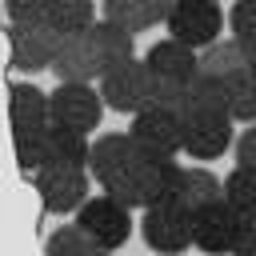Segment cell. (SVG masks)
<instances>
[{"label": "cell", "instance_id": "cell-31", "mask_svg": "<svg viewBox=\"0 0 256 256\" xmlns=\"http://www.w3.org/2000/svg\"><path fill=\"white\" fill-rule=\"evenodd\" d=\"M100 256H108V252H100Z\"/></svg>", "mask_w": 256, "mask_h": 256}, {"label": "cell", "instance_id": "cell-14", "mask_svg": "<svg viewBox=\"0 0 256 256\" xmlns=\"http://www.w3.org/2000/svg\"><path fill=\"white\" fill-rule=\"evenodd\" d=\"M200 72L216 76V80H240V76H256V44H244L236 36H220L216 44H208L200 52Z\"/></svg>", "mask_w": 256, "mask_h": 256}, {"label": "cell", "instance_id": "cell-1", "mask_svg": "<svg viewBox=\"0 0 256 256\" xmlns=\"http://www.w3.org/2000/svg\"><path fill=\"white\" fill-rule=\"evenodd\" d=\"M176 176H180V164L172 156H144L120 180H112L104 192L116 196L124 208H152V204H160V200L172 196Z\"/></svg>", "mask_w": 256, "mask_h": 256}, {"label": "cell", "instance_id": "cell-16", "mask_svg": "<svg viewBox=\"0 0 256 256\" xmlns=\"http://www.w3.org/2000/svg\"><path fill=\"white\" fill-rule=\"evenodd\" d=\"M180 116H184V120H188V116H232V84L200 72V76L184 88Z\"/></svg>", "mask_w": 256, "mask_h": 256}, {"label": "cell", "instance_id": "cell-19", "mask_svg": "<svg viewBox=\"0 0 256 256\" xmlns=\"http://www.w3.org/2000/svg\"><path fill=\"white\" fill-rule=\"evenodd\" d=\"M176 0H104V20L124 24L128 32H144L168 20Z\"/></svg>", "mask_w": 256, "mask_h": 256}, {"label": "cell", "instance_id": "cell-6", "mask_svg": "<svg viewBox=\"0 0 256 256\" xmlns=\"http://www.w3.org/2000/svg\"><path fill=\"white\" fill-rule=\"evenodd\" d=\"M88 184H92V172L88 168H64V164H48L36 172V192H40V204L56 216H68V212H80L92 196H88Z\"/></svg>", "mask_w": 256, "mask_h": 256}, {"label": "cell", "instance_id": "cell-29", "mask_svg": "<svg viewBox=\"0 0 256 256\" xmlns=\"http://www.w3.org/2000/svg\"><path fill=\"white\" fill-rule=\"evenodd\" d=\"M236 164L256 168V124H252V128H244V132L236 136Z\"/></svg>", "mask_w": 256, "mask_h": 256}, {"label": "cell", "instance_id": "cell-18", "mask_svg": "<svg viewBox=\"0 0 256 256\" xmlns=\"http://www.w3.org/2000/svg\"><path fill=\"white\" fill-rule=\"evenodd\" d=\"M172 200L196 216L200 208H208V204L224 200V180H216L208 168H180L176 188H172Z\"/></svg>", "mask_w": 256, "mask_h": 256}, {"label": "cell", "instance_id": "cell-13", "mask_svg": "<svg viewBox=\"0 0 256 256\" xmlns=\"http://www.w3.org/2000/svg\"><path fill=\"white\" fill-rule=\"evenodd\" d=\"M52 72H56L60 84H92L96 76H104V60H100V52H96L92 32H84V36H64Z\"/></svg>", "mask_w": 256, "mask_h": 256}, {"label": "cell", "instance_id": "cell-2", "mask_svg": "<svg viewBox=\"0 0 256 256\" xmlns=\"http://www.w3.org/2000/svg\"><path fill=\"white\" fill-rule=\"evenodd\" d=\"M196 232H192V244L208 256H236L244 232H248V216L240 208H232L228 200H216L208 208L196 212Z\"/></svg>", "mask_w": 256, "mask_h": 256}, {"label": "cell", "instance_id": "cell-23", "mask_svg": "<svg viewBox=\"0 0 256 256\" xmlns=\"http://www.w3.org/2000/svg\"><path fill=\"white\" fill-rule=\"evenodd\" d=\"M52 128V124H48ZM48 128H12V148L16 164L24 172H40L48 164Z\"/></svg>", "mask_w": 256, "mask_h": 256}, {"label": "cell", "instance_id": "cell-30", "mask_svg": "<svg viewBox=\"0 0 256 256\" xmlns=\"http://www.w3.org/2000/svg\"><path fill=\"white\" fill-rule=\"evenodd\" d=\"M236 256H256V220H248V232H244V240H240Z\"/></svg>", "mask_w": 256, "mask_h": 256}, {"label": "cell", "instance_id": "cell-4", "mask_svg": "<svg viewBox=\"0 0 256 256\" xmlns=\"http://www.w3.org/2000/svg\"><path fill=\"white\" fill-rule=\"evenodd\" d=\"M192 220H196V216H192L188 208H180V204L168 196V200H160V204L144 208V220H140L144 244H148L152 252L176 256V252L192 248V232H196V224H192Z\"/></svg>", "mask_w": 256, "mask_h": 256}, {"label": "cell", "instance_id": "cell-21", "mask_svg": "<svg viewBox=\"0 0 256 256\" xmlns=\"http://www.w3.org/2000/svg\"><path fill=\"white\" fill-rule=\"evenodd\" d=\"M88 160H92L88 132L60 128V124H52V128H48V164H64V168H88ZM48 164H44V168H48Z\"/></svg>", "mask_w": 256, "mask_h": 256}, {"label": "cell", "instance_id": "cell-15", "mask_svg": "<svg viewBox=\"0 0 256 256\" xmlns=\"http://www.w3.org/2000/svg\"><path fill=\"white\" fill-rule=\"evenodd\" d=\"M144 64H148L152 76H164V80H176V84H192L200 76V52L188 48L184 40H176V36L156 40L144 52Z\"/></svg>", "mask_w": 256, "mask_h": 256}, {"label": "cell", "instance_id": "cell-11", "mask_svg": "<svg viewBox=\"0 0 256 256\" xmlns=\"http://www.w3.org/2000/svg\"><path fill=\"white\" fill-rule=\"evenodd\" d=\"M148 152L136 144V136L132 132H104V136H96V144H92V160H88V172H92V180L100 184V188H108L112 180H120L136 160H144Z\"/></svg>", "mask_w": 256, "mask_h": 256}, {"label": "cell", "instance_id": "cell-12", "mask_svg": "<svg viewBox=\"0 0 256 256\" xmlns=\"http://www.w3.org/2000/svg\"><path fill=\"white\" fill-rule=\"evenodd\" d=\"M236 120L232 116H188L184 120V152L192 160H216L236 148Z\"/></svg>", "mask_w": 256, "mask_h": 256}, {"label": "cell", "instance_id": "cell-28", "mask_svg": "<svg viewBox=\"0 0 256 256\" xmlns=\"http://www.w3.org/2000/svg\"><path fill=\"white\" fill-rule=\"evenodd\" d=\"M228 28H232L236 40L256 44V0H236L232 12H228Z\"/></svg>", "mask_w": 256, "mask_h": 256}, {"label": "cell", "instance_id": "cell-7", "mask_svg": "<svg viewBox=\"0 0 256 256\" xmlns=\"http://www.w3.org/2000/svg\"><path fill=\"white\" fill-rule=\"evenodd\" d=\"M60 32H52L48 24H8V60L16 72H44L56 64L60 52Z\"/></svg>", "mask_w": 256, "mask_h": 256}, {"label": "cell", "instance_id": "cell-9", "mask_svg": "<svg viewBox=\"0 0 256 256\" xmlns=\"http://www.w3.org/2000/svg\"><path fill=\"white\" fill-rule=\"evenodd\" d=\"M148 92H152V72L144 60H128L100 76V96L112 112L136 116L140 108H148Z\"/></svg>", "mask_w": 256, "mask_h": 256}, {"label": "cell", "instance_id": "cell-3", "mask_svg": "<svg viewBox=\"0 0 256 256\" xmlns=\"http://www.w3.org/2000/svg\"><path fill=\"white\" fill-rule=\"evenodd\" d=\"M76 224H80V232L96 244V248H104V252H116L120 244H128V236H132V208H124L116 196H92L80 212H76Z\"/></svg>", "mask_w": 256, "mask_h": 256}, {"label": "cell", "instance_id": "cell-25", "mask_svg": "<svg viewBox=\"0 0 256 256\" xmlns=\"http://www.w3.org/2000/svg\"><path fill=\"white\" fill-rule=\"evenodd\" d=\"M104 248H96L84 232H80V224H68V228H56L52 236H48V256H100Z\"/></svg>", "mask_w": 256, "mask_h": 256}, {"label": "cell", "instance_id": "cell-26", "mask_svg": "<svg viewBox=\"0 0 256 256\" xmlns=\"http://www.w3.org/2000/svg\"><path fill=\"white\" fill-rule=\"evenodd\" d=\"M232 120L256 124V76L232 80Z\"/></svg>", "mask_w": 256, "mask_h": 256}, {"label": "cell", "instance_id": "cell-10", "mask_svg": "<svg viewBox=\"0 0 256 256\" xmlns=\"http://www.w3.org/2000/svg\"><path fill=\"white\" fill-rule=\"evenodd\" d=\"M104 96L92 84H56L52 92V124L76 128V132H96L104 116Z\"/></svg>", "mask_w": 256, "mask_h": 256}, {"label": "cell", "instance_id": "cell-8", "mask_svg": "<svg viewBox=\"0 0 256 256\" xmlns=\"http://www.w3.org/2000/svg\"><path fill=\"white\" fill-rule=\"evenodd\" d=\"M128 132L136 136V144L148 156H176V152H184V116L176 108L148 104V108H140L132 116V128Z\"/></svg>", "mask_w": 256, "mask_h": 256}, {"label": "cell", "instance_id": "cell-17", "mask_svg": "<svg viewBox=\"0 0 256 256\" xmlns=\"http://www.w3.org/2000/svg\"><path fill=\"white\" fill-rule=\"evenodd\" d=\"M8 120H12V128H48L52 124V92H40L36 84H12L8 88Z\"/></svg>", "mask_w": 256, "mask_h": 256}, {"label": "cell", "instance_id": "cell-24", "mask_svg": "<svg viewBox=\"0 0 256 256\" xmlns=\"http://www.w3.org/2000/svg\"><path fill=\"white\" fill-rule=\"evenodd\" d=\"M224 200H228L232 208H240L248 220H256V168L236 164V168L224 176Z\"/></svg>", "mask_w": 256, "mask_h": 256}, {"label": "cell", "instance_id": "cell-20", "mask_svg": "<svg viewBox=\"0 0 256 256\" xmlns=\"http://www.w3.org/2000/svg\"><path fill=\"white\" fill-rule=\"evenodd\" d=\"M92 40H96V52H100V60H104V72L136 60V32H128V28L116 24V20H104V16H100V20L92 24Z\"/></svg>", "mask_w": 256, "mask_h": 256}, {"label": "cell", "instance_id": "cell-22", "mask_svg": "<svg viewBox=\"0 0 256 256\" xmlns=\"http://www.w3.org/2000/svg\"><path fill=\"white\" fill-rule=\"evenodd\" d=\"M44 24L60 36H84L96 24V4L92 0H52V12Z\"/></svg>", "mask_w": 256, "mask_h": 256}, {"label": "cell", "instance_id": "cell-5", "mask_svg": "<svg viewBox=\"0 0 256 256\" xmlns=\"http://www.w3.org/2000/svg\"><path fill=\"white\" fill-rule=\"evenodd\" d=\"M164 28H168V36H176V40H184L188 48L204 52L208 44L220 40V32H224V12H220L216 0H176L172 12H168V20H164Z\"/></svg>", "mask_w": 256, "mask_h": 256}, {"label": "cell", "instance_id": "cell-27", "mask_svg": "<svg viewBox=\"0 0 256 256\" xmlns=\"http://www.w3.org/2000/svg\"><path fill=\"white\" fill-rule=\"evenodd\" d=\"M8 24H44L52 12V0H4Z\"/></svg>", "mask_w": 256, "mask_h": 256}]
</instances>
